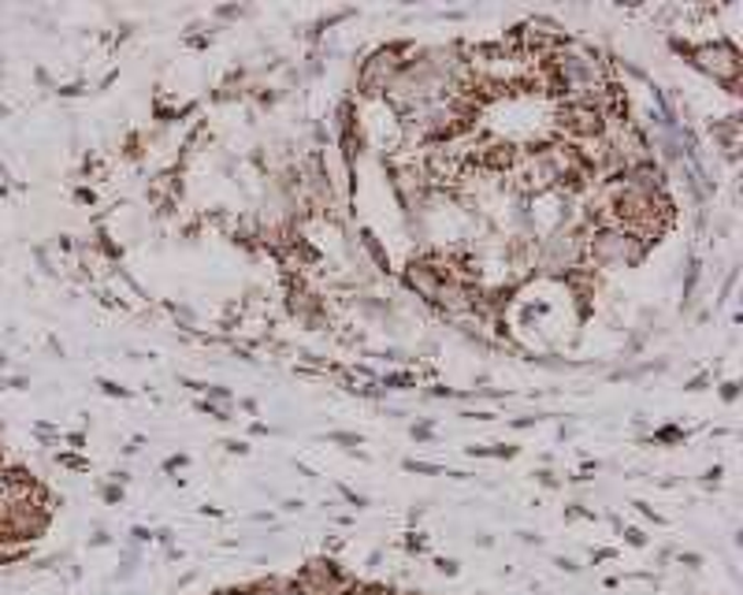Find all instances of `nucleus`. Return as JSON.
<instances>
[{"label":"nucleus","instance_id":"obj_1","mask_svg":"<svg viewBox=\"0 0 743 595\" xmlns=\"http://www.w3.org/2000/svg\"><path fill=\"white\" fill-rule=\"evenodd\" d=\"M696 64L702 67V71L718 75V79H729V82L736 79V71H740L736 48H729V45H707V48H699Z\"/></svg>","mask_w":743,"mask_h":595},{"label":"nucleus","instance_id":"obj_2","mask_svg":"<svg viewBox=\"0 0 743 595\" xmlns=\"http://www.w3.org/2000/svg\"><path fill=\"white\" fill-rule=\"evenodd\" d=\"M595 257L606 261V265H613V261H632L635 257V246L629 235H599L595 239Z\"/></svg>","mask_w":743,"mask_h":595},{"label":"nucleus","instance_id":"obj_3","mask_svg":"<svg viewBox=\"0 0 743 595\" xmlns=\"http://www.w3.org/2000/svg\"><path fill=\"white\" fill-rule=\"evenodd\" d=\"M23 503V484H15L12 476L0 473V514H12Z\"/></svg>","mask_w":743,"mask_h":595}]
</instances>
